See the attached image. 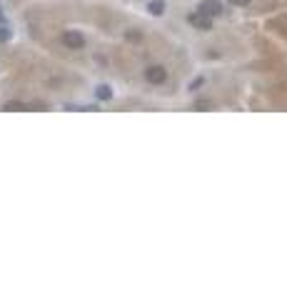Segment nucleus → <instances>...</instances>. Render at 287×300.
<instances>
[{
    "instance_id": "obj_6",
    "label": "nucleus",
    "mask_w": 287,
    "mask_h": 300,
    "mask_svg": "<svg viewBox=\"0 0 287 300\" xmlns=\"http://www.w3.org/2000/svg\"><path fill=\"white\" fill-rule=\"evenodd\" d=\"M95 95H97L100 100H110V98H112V90H110V85H97Z\"/></svg>"
},
{
    "instance_id": "obj_5",
    "label": "nucleus",
    "mask_w": 287,
    "mask_h": 300,
    "mask_svg": "<svg viewBox=\"0 0 287 300\" xmlns=\"http://www.w3.org/2000/svg\"><path fill=\"white\" fill-rule=\"evenodd\" d=\"M148 13H150V15H163V13H165V3H160V0H153V3L148 5Z\"/></svg>"
},
{
    "instance_id": "obj_4",
    "label": "nucleus",
    "mask_w": 287,
    "mask_h": 300,
    "mask_svg": "<svg viewBox=\"0 0 287 300\" xmlns=\"http://www.w3.org/2000/svg\"><path fill=\"white\" fill-rule=\"evenodd\" d=\"M197 10L205 13L207 18H217V15L222 13V3H220V0H202Z\"/></svg>"
},
{
    "instance_id": "obj_8",
    "label": "nucleus",
    "mask_w": 287,
    "mask_h": 300,
    "mask_svg": "<svg viewBox=\"0 0 287 300\" xmlns=\"http://www.w3.org/2000/svg\"><path fill=\"white\" fill-rule=\"evenodd\" d=\"M5 110H25L23 103H5Z\"/></svg>"
},
{
    "instance_id": "obj_10",
    "label": "nucleus",
    "mask_w": 287,
    "mask_h": 300,
    "mask_svg": "<svg viewBox=\"0 0 287 300\" xmlns=\"http://www.w3.org/2000/svg\"><path fill=\"white\" fill-rule=\"evenodd\" d=\"M227 3H232V5H250V0H227Z\"/></svg>"
},
{
    "instance_id": "obj_7",
    "label": "nucleus",
    "mask_w": 287,
    "mask_h": 300,
    "mask_svg": "<svg viewBox=\"0 0 287 300\" xmlns=\"http://www.w3.org/2000/svg\"><path fill=\"white\" fill-rule=\"evenodd\" d=\"M10 38V28L8 25H0V40H8Z\"/></svg>"
},
{
    "instance_id": "obj_11",
    "label": "nucleus",
    "mask_w": 287,
    "mask_h": 300,
    "mask_svg": "<svg viewBox=\"0 0 287 300\" xmlns=\"http://www.w3.org/2000/svg\"><path fill=\"white\" fill-rule=\"evenodd\" d=\"M0 20H3V13H0Z\"/></svg>"
},
{
    "instance_id": "obj_2",
    "label": "nucleus",
    "mask_w": 287,
    "mask_h": 300,
    "mask_svg": "<svg viewBox=\"0 0 287 300\" xmlns=\"http://www.w3.org/2000/svg\"><path fill=\"white\" fill-rule=\"evenodd\" d=\"M188 23H190V25H195L197 30H210V28H212V18H207V15H205V13H200V10L190 13V15H188Z\"/></svg>"
},
{
    "instance_id": "obj_1",
    "label": "nucleus",
    "mask_w": 287,
    "mask_h": 300,
    "mask_svg": "<svg viewBox=\"0 0 287 300\" xmlns=\"http://www.w3.org/2000/svg\"><path fill=\"white\" fill-rule=\"evenodd\" d=\"M145 80L153 83V85H160V83L168 80V70H165L163 65H150V68L145 70Z\"/></svg>"
},
{
    "instance_id": "obj_9",
    "label": "nucleus",
    "mask_w": 287,
    "mask_h": 300,
    "mask_svg": "<svg viewBox=\"0 0 287 300\" xmlns=\"http://www.w3.org/2000/svg\"><path fill=\"white\" fill-rule=\"evenodd\" d=\"M195 108H197V110H205V108H212V103H210V100H197Z\"/></svg>"
},
{
    "instance_id": "obj_3",
    "label": "nucleus",
    "mask_w": 287,
    "mask_h": 300,
    "mask_svg": "<svg viewBox=\"0 0 287 300\" xmlns=\"http://www.w3.org/2000/svg\"><path fill=\"white\" fill-rule=\"evenodd\" d=\"M63 43H65L68 48H73V50L85 48V38H83L78 30H65V33H63Z\"/></svg>"
}]
</instances>
